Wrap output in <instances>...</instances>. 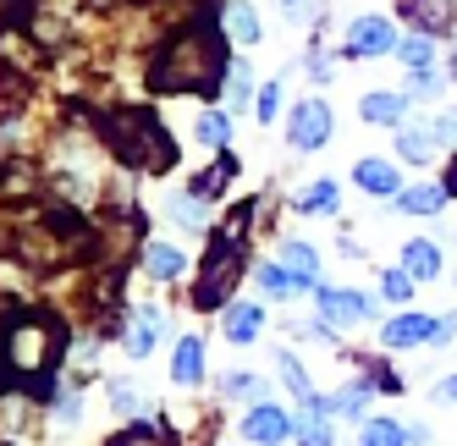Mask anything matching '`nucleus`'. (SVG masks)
I'll return each instance as SVG.
<instances>
[{"label":"nucleus","instance_id":"1","mask_svg":"<svg viewBox=\"0 0 457 446\" xmlns=\"http://www.w3.org/2000/svg\"><path fill=\"white\" fill-rule=\"evenodd\" d=\"M226 72H232V34H226L220 12H204V17L171 28L154 45L144 78L154 94H199V100H215V94H226Z\"/></svg>","mask_w":457,"mask_h":446},{"label":"nucleus","instance_id":"2","mask_svg":"<svg viewBox=\"0 0 457 446\" xmlns=\"http://www.w3.org/2000/svg\"><path fill=\"white\" fill-rule=\"evenodd\" d=\"M67 353H72V331L50 303H22V298L6 303V364H0L6 397L22 392V397L55 402Z\"/></svg>","mask_w":457,"mask_h":446},{"label":"nucleus","instance_id":"3","mask_svg":"<svg viewBox=\"0 0 457 446\" xmlns=\"http://www.w3.org/2000/svg\"><path fill=\"white\" fill-rule=\"evenodd\" d=\"M100 138H105V149L127 171H154L160 177V171L177 166V138L166 133V121H160L154 111H138V105L111 111L100 121Z\"/></svg>","mask_w":457,"mask_h":446},{"label":"nucleus","instance_id":"4","mask_svg":"<svg viewBox=\"0 0 457 446\" xmlns=\"http://www.w3.org/2000/svg\"><path fill=\"white\" fill-rule=\"evenodd\" d=\"M248 210L232 220V227H215L210 232V248H204V260H199V276H193V309L199 314H220V309H232L226 298L237 293V281H243V243H248Z\"/></svg>","mask_w":457,"mask_h":446},{"label":"nucleus","instance_id":"5","mask_svg":"<svg viewBox=\"0 0 457 446\" xmlns=\"http://www.w3.org/2000/svg\"><path fill=\"white\" fill-rule=\"evenodd\" d=\"M397 28H391V17H353L347 22V39H342V55L353 61H375V55H397Z\"/></svg>","mask_w":457,"mask_h":446},{"label":"nucleus","instance_id":"6","mask_svg":"<svg viewBox=\"0 0 457 446\" xmlns=\"http://www.w3.org/2000/svg\"><path fill=\"white\" fill-rule=\"evenodd\" d=\"M314 309H320V320H331L337 331L375 320V298L370 293H353V286H325V281L314 286Z\"/></svg>","mask_w":457,"mask_h":446},{"label":"nucleus","instance_id":"7","mask_svg":"<svg viewBox=\"0 0 457 446\" xmlns=\"http://www.w3.org/2000/svg\"><path fill=\"white\" fill-rule=\"evenodd\" d=\"M331 105L325 100H303V105H292V116H287V144L292 149H325L331 144Z\"/></svg>","mask_w":457,"mask_h":446},{"label":"nucleus","instance_id":"8","mask_svg":"<svg viewBox=\"0 0 457 446\" xmlns=\"http://www.w3.org/2000/svg\"><path fill=\"white\" fill-rule=\"evenodd\" d=\"M397 12L408 17L413 34H430V39L457 34V0H397Z\"/></svg>","mask_w":457,"mask_h":446},{"label":"nucleus","instance_id":"9","mask_svg":"<svg viewBox=\"0 0 457 446\" xmlns=\"http://www.w3.org/2000/svg\"><path fill=\"white\" fill-rule=\"evenodd\" d=\"M430 336H436V314H413V309L391 314V320L380 326V347H386V353H408V347H430Z\"/></svg>","mask_w":457,"mask_h":446},{"label":"nucleus","instance_id":"10","mask_svg":"<svg viewBox=\"0 0 457 446\" xmlns=\"http://www.w3.org/2000/svg\"><path fill=\"white\" fill-rule=\"evenodd\" d=\"M331 419H337V408H331V402H320V397H303L298 408H292V435H298L303 446H331V441H337Z\"/></svg>","mask_w":457,"mask_h":446},{"label":"nucleus","instance_id":"11","mask_svg":"<svg viewBox=\"0 0 457 446\" xmlns=\"http://www.w3.org/2000/svg\"><path fill=\"white\" fill-rule=\"evenodd\" d=\"M287 435H292V413H287V408H276V402H253V408H248L243 441H253V446H281Z\"/></svg>","mask_w":457,"mask_h":446},{"label":"nucleus","instance_id":"12","mask_svg":"<svg viewBox=\"0 0 457 446\" xmlns=\"http://www.w3.org/2000/svg\"><path fill=\"white\" fill-rule=\"evenodd\" d=\"M353 187H364L375 199H397L403 194V171L391 161H380V154H364V161L353 166Z\"/></svg>","mask_w":457,"mask_h":446},{"label":"nucleus","instance_id":"13","mask_svg":"<svg viewBox=\"0 0 457 446\" xmlns=\"http://www.w3.org/2000/svg\"><path fill=\"white\" fill-rule=\"evenodd\" d=\"M408 105H413V94L375 88V94H364V100H358V116H364L370 127H391V133H397V127L408 121Z\"/></svg>","mask_w":457,"mask_h":446},{"label":"nucleus","instance_id":"14","mask_svg":"<svg viewBox=\"0 0 457 446\" xmlns=\"http://www.w3.org/2000/svg\"><path fill=\"white\" fill-rule=\"evenodd\" d=\"M154 342H160V309L144 303V309L127 314V336H121V347H127V359H149Z\"/></svg>","mask_w":457,"mask_h":446},{"label":"nucleus","instance_id":"15","mask_svg":"<svg viewBox=\"0 0 457 446\" xmlns=\"http://www.w3.org/2000/svg\"><path fill=\"white\" fill-rule=\"evenodd\" d=\"M220 331L232 347H253L259 331H265V309L259 303H232V309H220Z\"/></svg>","mask_w":457,"mask_h":446},{"label":"nucleus","instance_id":"16","mask_svg":"<svg viewBox=\"0 0 457 446\" xmlns=\"http://www.w3.org/2000/svg\"><path fill=\"white\" fill-rule=\"evenodd\" d=\"M436 149H441V138L430 133V121H408V127H397V161H408V166H430L436 161Z\"/></svg>","mask_w":457,"mask_h":446},{"label":"nucleus","instance_id":"17","mask_svg":"<svg viewBox=\"0 0 457 446\" xmlns=\"http://www.w3.org/2000/svg\"><path fill=\"white\" fill-rule=\"evenodd\" d=\"M446 199H452V194H446V182H408L391 204H397L403 215H441Z\"/></svg>","mask_w":457,"mask_h":446},{"label":"nucleus","instance_id":"18","mask_svg":"<svg viewBox=\"0 0 457 446\" xmlns=\"http://www.w3.org/2000/svg\"><path fill=\"white\" fill-rule=\"evenodd\" d=\"M138 265H144V276H149V281H177V276L187 270V253H182V248H171V243H144Z\"/></svg>","mask_w":457,"mask_h":446},{"label":"nucleus","instance_id":"19","mask_svg":"<svg viewBox=\"0 0 457 446\" xmlns=\"http://www.w3.org/2000/svg\"><path fill=\"white\" fill-rule=\"evenodd\" d=\"M199 380H204V342L182 336L171 353V386H199Z\"/></svg>","mask_w":457,"mask_h":446},{"label":"nucleus","instance_id":"20","mask_svg":"<svg viewBox=\"0 0 457 446\" xmlns=\"http://www.w3.org/2000/svg\"><path fill=\"white\" fill-rule=\"evenodd\" d=\"M105 446H182L171 425H154V419H133L127 430H116Z\"/></svg>","mask_w":457,"mask_h":446},{"label":"nucleus","instance_id":"21","mask_svg":"<svg viewBox=\"0 0 457 446\" xmlns=\"http://www.w3.org/2000/svg\"><path fill=\"white\" fill-rule=\"evenodd\" d=\"M403 270H408L413 281H436V276H441V243L413 237V243L403 248Z\"/></svg>","mask_w":457,"mask_h":446},{"label":"nucleus","instance_id":"22","mask_svg":"<svg viewBox=\"0 0 457 446\" xmlns=\"http://www.w3.org/2000/svg\"><path fill=\"white\" fill-rule=\"evenodd\" d=\"M220 17H226V34H232L237 45H259V39H265V28H259V12L248 6V0H226Z\"/></svg>","mask_w":457,"mask_h":446},{"label":"nucleus","instance_id":"23","mask_svg":"<svg viewBox=\"0 0 457 446\" xmlns=\"http://www.w3.org/2000/svg\"><path fill=\"white\" fill-rule=\"evenodd\" d=\"M220 392H226V402H270V386H265V375H253V369H226V380H220Z\"/></svg>","mask_w":457,"mask_h":446},{"label":"nucleus","instance_id":"24","mask_svg":"<svg viewBox=\"0 0 457 446\" xmlns=\"http://www.w3.org/2000/svg\"><path fill=\"white\" fill-rule=\"evenodd\" d=\"M370 397H375V386H370V375H358L353 386H342V392L331 397V408H337V419H353V425H364V419H370Z\"/></svg>","mask_w":457,"mask_h":446},{"label":"nucleus","instance_id":"25","mask_svg":"<svg viewBox=\"0 0 457 446\" xmlns=\"http://www.w3.org/2000/svg\"><path fill=\"white\" fill-rule=\"evenodd\" d=\"M298 215H337L342 210V187L331 182V177H320V182H309L303 194H298V204H292Z\"/></svg>","mask_w":457,"mask_h":446},{"label":"nucleus","instance_id":"26","mask_svg":"<svg viewBox=\"0 0 457 446\" xmlns=\"http://www.w3.org/2000/svg\"><path fill=\"white\" fill-rule=\"evenodd\" d=\"M243 171V161H237V149H215V166L204 171V177H193V194H204V199H215L226 182H232Z\"/></svg>","mask_w":457,"mask_h":446},{"label":"nucleus","instance_id":"27","mask_svg":"<svg viewBox=\"0 0 457 446\" xmlns=\"http://www.w3.org/2000/svg\"><path fill=\"white\" fill-rule=\"evenodd\" d=\"M253 281H259V293H270V298H292V293H309V286L292 276L281 260H265V265H253Z\"/></svg>","mask_w":457,"mask_h":446},{"label":"nucleus","instance_id":"28","mask_svg":"<svg viewBox=\"0 0 457 446\" xmlns=\"http://www.w3.org/2000/svg\"><path fill=\"white\" fill-rule=\"evenodd\" d=\"M281 265L298 276L309 293L320 286V248H309V243H281Z\"/></svg>","mask_w":457,"mask_h":446},{"label":"nucleus","instance_id":"29","mask_svg":"<svg viewBox=\"0 0 457 446\" xmlns=\"http://www.w3.org/2000/svg\"><path fill=\"white\" fill-rule=\"evenodd\" d=\"M358 446H408V425H397V419H364V425H358Z\"/></svg>","mask_w":457,"mask_h":446},{"label":"nucleus","instance_id":"30","mask_svg":"<svg viewBox=\"0 0 457 446\" xmlns=\"http://www.w3.org/2000/svg\"><path fill=\"white\" fill-rule=\"evenodd\" d=\"M226 100H232V116L248 111L259 94H253V72H248V61H232V72H226Z\"/></svg>","mask_w":457,"mask_h":446},{"label":"nucleus","instance_id":"31","mask_svg":"<svg viewBox=\"0 0 457 446\" xmlns=\"http://www.w3.org/2000/svg\"><path fill=\"white\" fill-rule=\"evenodd\" d=\"M171 220L182 232H204L210 227V215H204V194H177L171 199Z\"/></svg>","mask_w":457,"mask_h":446},{"label":"nucleus","instance_id":"32","mask_svg":"<svg viewBox=\"0 0 457 446\" xmlns=\"http://www.w3.org/2000/svg\"><path fill=\"white\" fill-rule=\"evenodd\" d=\"M199 144L232 149V116H226V111H204V116H199Z\"/></svg>","mask_w":457,"mask_h":446},{"label":"nucleus","instance_id":"33","mask_svg":"<svg viewBox=\"0 0 457 446\" xmlns=\"http://www.w3.org/2000/svg\"><path fill=\"white\" fill-rule=\"evenodd\" d=\"M276 375L287 380V392L298 397V402H303V397H314V380H309V369H303L298 359H292V353H276Z\"/></svg>","mask_w":457,"mask_h":446},{"label":"nucleus","instance_id":"34","mask_svg":"<svg viewBox=\"0 0 457 446\" xmlns=\"http://www.w3.org/2000/svg\"><path fill=\"white\" fill-rule=\"evenodd\" d=\"M397 55H403V67H430V61H436V39L408 28V39L397 45Z\"/></svg>","mask_w":457,"mask_h":446},{"label":"nucleus","instance_id":"35","mask_svg":"<svg viewBox=\"0 0 457 446\" xmlns=\"http://www.w3.org/2000/svg\"><path fill=\"white\" fill-rule=\"evenodd\" d=\"M441 88H446V72H436V67H413L403 94H413V100H436Z\"/></svg>","mask_w":457,"mask_h":446},{"label":"nucleus","instance_id":"36","mask_svg":"<svg viewBox=\"0 0 457 446\" xmlns=\"http://www.w3.org/2000/svg\"><path fill=\"white\" fill-rule=\"evenodd\" d=\"M380 298H386V303H397V309H408V298H413V276H408L403 265H397V270H386V276H380Z\"/></svg>","mask_w":457,"mask_h":446},{"label":"nucleus","instance_id":"37","mask_svg":"<svg viewBox=\"0 0 457 446\" xmlns=\"http://www.w3.org/2000/svg\"><path fill=\"white\" fill-rule=\"evenodd\" d=\"M364 375H370V386H375V392H386V397H397V392H408V380H403L397 369H386L380 359H364Z\"/></svg>","mask_w":457,"mask_h":446},{"label":"nucleus","instance_id":"38","mask_svg":"<svg viewBox=\"0 0 457 446\" xmlns=\"http://www.w3.org/2000/svg\"><path fill=\"white\" fill-rule=\"evenodd\" d=\"M281 105H287V88H281V78H270L265 88H259V100H253V116H259V121H276Z\"/></svg>","mask_w":457,"mask_h":446},{"label":"nucleus","instance_id":"39","mask_svg":"<svg viewBox=\"0 0 457 446\" xmlns=\"http://www.w3.org/2000/svg\"><path fill=\"white\" fill-rule=\"evenodd\" d=\"M0 12H6V34H28L34 28V0H0Z\"/></svg>","mask_w":457,"mask_h":446},{"label":"nucleus","instance_id":"40","mask_svg":"<svg viewBox=\"0 0 457 446\" xmlns=\"http://www.w3.org/2000/svg\"><path fill=\"white\" fill-rule=\"evenodd\" d=\"M430 133H436L441 144H457V111H441V116H430Z\"/></svg>","mask_w":457,"mask_h":446},{"label":"nucleus","instance_id":"41","mask_svg":"<svg viewBox=\"0 0 457 446\" xmlns=\"http://www.w3.org/2000/svg\"><path fill=\"white\" fill-rule=\"evenodd\" d=\"M111 402H116V413H138V392L127 386V380H116V386H111Z\"/></svg>","mask_w":457,"mask_h":446},{"label":"nucleus","instance_id":"42","mask_svg":"<svg viewBox=\"0 0 457 446\" xmlns=\"http://www.w3.org/2000/svg\"><path fill=\"white\" fill-rule=\"evenodd\" d=\"M457 336V309L452 314H436V336H430V347H446Z\"/></svg>","mask_w":457,"mask_h":446},{"label":"nucleus","instance_id":"43","mask_svg":"<svg viewBox=\"0 0 457 446\" xmlns=\"http://www.w3.org/2000/svg\"><path fill=\"white\" fill-rule=\"evenodd\" d=\"M303 67H309V78H314V83H325V78H331V55H325V50L314 45V50H309V61H303Z\"/></svg>","mask_w":457,"mask_h":446},{"label":"nucleus","instance_id":"44","mask_svg":"<svg viewBox=\"0 0 457 446\" xmlns=\"http://www.w3.org/2000/svg\"><path fill=\"white\" fill-rule=\"evenodd\" d=\"M78 413H83L78 397H61V402H55V419H61V425H78Z\"/></svg>","mask_w":457,"mask_h":446},{"label":"nucleus","instance_id":"45","mask_svg":"<svg viewBox=\"0 0 457 446\" xmlns=\"http://www.w3.org/2000/svg\"><path fill=\"white\" fill-rule=\"evenodd\" d=\"M436 402H457V375H441L436 380Z\"/></svg>","mask_w":457,"mask_h":446},{"label":"nucleus","instance_id":"46","mask_svg":"<svg viewBox=\"0 0 457 446\" xmlns=\"http://www.w3.org/2000/svg\"><path fill=\"white\" fill-rule=\"evenodd\" d=\"M441 182H446V194L457 199V154H452V166H446V177H441Z\"/></svg>","mask_w":457,"mask_h":446},{"label":"nucleus","instance_id":"47","mask_svg":"<svg viewBox=\"0 0 457 446\" xmlns=\"http://www.w3.org/2000/svg\"><path fill=\"white\" fill-rule=\"evenodd\" d=\"M446 78L457 83V34H452V55H446Z\"/></svg>","mask_w":457,"mask_h":446},{"label":"nucleus","instance_id":"48","mask_svg":"<svg viewBox=\"0 0 457 446\" xmlns=\"http://www.w3.org/2000/svg\"><path fill=\"white\" fill-rule=\"evenodd\" d=\"M281 6H287L292 17H303V6H309V0H281Z\"/></svg>","mask_w":457,"mask_h":446}]
</instances>
